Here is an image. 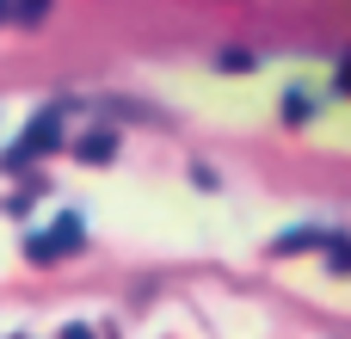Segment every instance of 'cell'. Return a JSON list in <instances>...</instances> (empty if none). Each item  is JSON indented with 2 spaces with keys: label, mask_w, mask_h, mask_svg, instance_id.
<instances>
[{
  "label": "cell",
  "mask_w": 351,
  "mask_h": 339,
  "mask_svg": "<svg viewBox=\"0 0 351 339\" xmlns=\"http://www.w3.org/2000/svg\"><path fill=\"white\" fill-rule=\"evenodd\" d=\"M111 148H117V136H105V130H93V142H80V154H86V161H105Z\"/></svg>",
  "instance_id": "6da1fadb"
}]
</instances>
